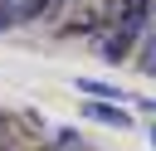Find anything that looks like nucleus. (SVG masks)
<instances>
[{"mask_svg": "<svg viewBox=\"0 0 156 151\" xmlns=\"http://www.w3.org/2000/svg\"><path fill=\"white\" fill-rule=\"evenodd\" d=\"M146 19H151V0H122L117 24H112V29H107V39L98 44V49H102V58H107V63H122V58L132 54V44L141 39Z\"/></svg>", "mask_w": 156, "mask_h": 151, "instance_id": "nucleus-1", "label": "nucleus"}, {"mask_svg": "<svg viewBox=\"0 0 156 151\" xmlns=\"http://www.w3.org/2000/svg\"><path fill=\"white\" fill-rule=\"evenodd\" d=\"M44 10H49V0H0V15L5 19H34Z\"/></svg>", "mask_w": 156, "mask_h": 151, "instance_id": "nucleus-2", "label": "nucleus"}, {"mask_svg": "<svg viewBox=\"0 0 156 151\" xmlns=\"http://www.w3.org/2000/svg\"><path fill=\"white\" fill-rule=\"evenodd\" d=\"M88 112H93V117H98V122H112V127H132V117H127V112H117V107H112V102H93V107H88Z\"/></svg>", "mask_w": 156, "mask_h": 151, "instance_id": "nucleus-3", "label": "nucleus"}, {"mask_svg": "<svg viewBox=\"0 0 156 151\" xmlns=\"http://www.w3.org/2000/svg\"><path fill=\"white\" fill-rule=\"evenodd\" d=\"M49 151H88V141H83L78 132H63V136H58V141H54Z\"/></svg>", "mask_w": 156, "mask_h": 151, "instance_id": "nucleus-4", "label": "nucleus"}, {"mask_svg": "<svg viewBox=\"0 0 156 151\" xmlns=\"http://www.w3.org/2000/svg\"><path fill=\"white\" fill-rule=\"evenodd\" d=\"M141 68L156 73V34H151V44H146V54H141Z\"/></svg>", "mask_w": 156, "mask_h": 151, "instance_id": "nucleus-5", "label": "nucleus"}, {"mask_svg": "<svg viewBox=\"0 0 156 151\" xmlns=\"http://www.w3.org/2000/svg\"><path fill=\"white\" fill-rule=\"evenodd\" d=\"M151 141H156V127H151Z\"/></svg>", "mask_w": 156, "mask_h": 151, "instance_id": "nucleus-6", "label": "nucleus"}, {"mask_svg": "<svg viewBox=\"0 0 156 151\" xmlns=\"http://www.w3.org/2000/svg\"><path fill=\"white\" fill-rule=\"evenodd\" d=\"M0 24H5V15H0Z\"/></svg>", "mask_w": 156, "mask_h": 151, "instance_id": "nucleus-7", "label": "nucleus"}]
</instances>
